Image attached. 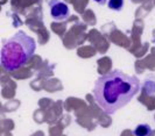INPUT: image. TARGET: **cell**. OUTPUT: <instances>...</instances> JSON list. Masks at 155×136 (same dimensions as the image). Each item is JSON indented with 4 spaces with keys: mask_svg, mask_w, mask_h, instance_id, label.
Here are the masks:
<instances>
[{
    "mask_svg": "<svg viewBox=\"0 0 155 136\" xmlns=\"http://www.w3.org/2000/svg\"><path fill=\"white\" fill-rule=\"evenodd\" d=\"M140 90V80L121 70H111L101 76L93 86L97 105L109 115L126 106Z\"/></svg>",
    "mask_w": 155,
    "mask_h": 136,
    "instance_id": "cell-1",
    "label": "cell"
},
{
    "mask_svg": "<svg viewBox=\"0 0 155 136\" xmlns=\"http://www.w3.org/2000/svg\"><path fill=\"white\" fill-rule=\"evenodd\" d=\"M36 50V41L23 30L7 38L1 48V65L6 71H15L31 60Z\"/></svg>",
    "mask_w": 155,
    "mask_h": 136,
    "instance_id": "cell-2",
    "label": "cell"
},
{
    "mask_svg": "<svg viewBox=\"0 0 155 136\" xmlns=\"http://www.w3.org/2000/svg\"><path fill=\"white\" fill-rule=\"evenodd\" d=\"M48 5L50 8V15L55 21L57 22L65 21L70 16L69 6L61 0H49Z\"/></svg>",
    "mask_w": 155,
    "mask_h": 136,
    "instance_id": "cell-3",
    "label": "cell"
},
{
    "mask_svg": "<svg viewBox=\"0 0 155 136\" xmlns=\"http://www.w3.org/2000/svg\"><path fill=\"white\" fill-rule=\"evenodd\" d=\"M153 133V129L152 127L147 125V123H141L138 125L135 129L133 130V134L134 136H150Z\"/></svg>",
    "mask_w": 155,
    "mask_h": 136,
    "instance_id": "cell-4",
    "label": "cell"
},
{
    "mask_svg": "<svg viewBox=\"0 0 155 136\" xmlns=\"http://www.w3.org/2000/svg\"><path fill=\"white\" fill-rule=\"evenodd\" d=\"M124 4H125L124 0H109L107 6H109L110 9L116 11V12H119V11H121V9H123Z\"/></svg>",
    "mask_w": 155,
    "mask_h": 136,
    "instance_id": "cell-5",
    "label": "cell"
},
{
    "mask_svg": "<svg viewBox=\"0 0 155 136\" xmlns=\"http://www.w3.org/2000/svg\"><path fill=\"white\" fill-rule=\"evenodd\" d=\"M93 1H96V2H97V4H99V5H103L106 0H93Z\"/></svg>",
    "mask_w": 155,
    "mask_h": 136,
    "instance_id": "cell-6",
    "label": "cell"
}]
</instances>
